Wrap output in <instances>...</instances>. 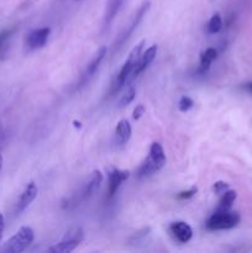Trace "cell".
<instances>
[{"label":"cell","mask_w":252,"mask_h":253,"mask_svg":"<svg viewBox=\"0 0 252 253\" xmlns=\"http://www.w3.org/2000/svg\"><path fill=\"white\" fill-rule=\"evenodd\" d=\"M165 165L166 153L162 145L158 142H153L152 145H151L147 158L143 161L142 165H141L140 168L137 169L136 177H137L138 179H143V178L150 177V175L157 173L161 168H163Z\"/></svg>","instance_id":"1"},{"label":"cell","mask_w":252,"mask_h":253,"mask_svg":"<svg viewBox=\"0 0 252 253\" xmlns=\"http://www.w3.org/2000/svg\"><path fill=\"white\" fill-rule=\"evenodd\" d=\"M145 43H146V41L145 40H142L140 43H137L132 49H131V52L128 53L127 59H126V62L124 63L123 68H121L120 72H119L115 82H114L113 85H111L110 94H116L121 88H123L124 85H125L126 83H127L128 78H130V76L132 74L133 68H135L136 64H137V62H138V59H140L141 52H142Z\"/></svg>","instance_id":"2"},{"label":"cell","mask_w":252,"mask_h":253,"mask_svg":"<svg viewBox=\"0 0 252 253\" xmlns=\"http://www.w3.org/2000/svg\"><path fill=\"white\" fill-rule=\"evenodd\" d=\"M240 215L230 210H216L211 216L208 219L207 226L210 231H220V230L234 229L239 225Z\"/></svg>","instance_id":"3"},{"label":"cell","mask_w":252,"mask_h":253,"mask_svg":"<svg viewBox=\"0 0 252 253\" xmlns=\"http://www.w3.org/2000/svg\"><path fill=\"white\" fill-rule=\"evenodd\" d=\"M35 232L31 227L22 226L19 231L10 237L2 247V251L6 253H20L27 249L34 242Z\"/></svg>","instance_id":"4"},{"label":"cell","mask_w":252,"mask_h":253,"mask_svg":"<svg viewBox=\"0 0 252 253\" xmlns=\"http://www.w3.org/2000/svg\"><path fill=\"white\" fill-rule=\"evenodd\" d=\"M150 6H151V2L148 1V0H146V1H143L142 4L140 5V7H138L137 11L135 12V15L132 16V19L130 20V22L126 25V27L124 29V31L121 32V34L119 35L118 39H116L115 43H114V51H118V49L120 48V47H123V44L125 43L128 39H130L131 35H132L133 31L137 29V26L140 25V22L142 21L143 17H145V15L147 14Z\"/></svg>","instance_id":"5"},{"label":"cell","mask_w":252,"mask_h":253,"mask_svg":"<svg viewBox=\"0 0 252 253\" xmlns=\"http://www.w3.org/2000/svg\"><path fill=\"white\" fill-rule=\"evenodd\" d=\"M83 241V231L81 227H73V229L68 230L66 235L63 236L61 242L54 245L53 247L48 250L49 252L53 253H68L74 251L79 244Z\"/></svg>","instance_id":"6"},{"label":"cell","mask_w":252,"mask_h":253,"mask_svg":"<svg viewBox=\"0 0 252 253\" xmlns=\"http://www.w3.org/2000/svg\"><path fill=\"white\" fill-rule=\"evenodd\" d=\"M106 51H108V48H106L105 46H103L99 48V51L96 52L95 56L93 57V59L89 62L88 66L85 67L84 72L82 73L81 78H79V82H78V86H77V88H82V86H84L89 81H90L91 78H93V76L95 74L96 69L99 68V64L101 63V61L104 59V57L106 56Z\"/></svg>","instance_id":"7"},{"label":"cell","mask_w":252,"mask_h":253,"mask_svg":"<svg viewBox=\"0 0 252 253\" xmlns=\"http://www.w3.org/2000/svg\"><path fill=\"white\" fill-rule=\"evenodd\" d=\"M130 177V170L110 168L108 170V197L113 198L116 194L120 185Z\"/></svg>","instance_id":"8"},{"label":"cell","mask_w":252,"mask_h":253,"mask_svg":"<svg viewBox=\"0 0 252 253\" xmlns=\"http://www.w3.org/2000/svg\"><path fill=\"white\" fill-rule=\"evenodd\" d=\"M169 234L172 235L175 241L180 242V244H187L192 240L193 230L187 222L175 221L169 225Z\"/></svg>","instance_id":"9"},{"label":"cell","mask_w":252,"mask_h":253,"mask_svg":"<svg viewBox=\"0 0 252 253\" xmlns=\"http://www.w3.org/2000/svg\"><path fill=\"white\" fill-rule=\"evenodd\" d=\"M37 193H39V188H37L36 183L30 182L29 184L25 187L24 192L20 195L19 200H17L16 204V212H22L37 197Z\"/></svg>","instance_id":"10"},{"label":"cell","mask_w":252,"mask_h":253,"mask_svg":"<svg viewBox=\"0 0 252 253\" xmlns=\"http://www.w3.org/2000/svg\"><path fill=\"white\" fill-rule=\"evenodd\" d=\"M49 27H42V29L34 30L32 32H30L29 36L26 39V46L29 47L30 49H37L41 48L46 44L47 40H48L49 36Z\"/></svg>","instance_id":"11"},{"label":"cell","mask_w":252,"mask_h":253,"mask_svg":"<svg viewBox=\"0 0 252 253\" xmlns=\"http://www.w3.org/2000/svg\"><path fill=\"white\" fill-rule=\"evenodd\" d=\"M157 51H158L157 44H152V46L148 47V48L146 49L142 54H141L140 59H138L137 64H136V67L133 68L132 74H131V76H132V78H136L138 74L142 73V72L145 71V69L147 68L151 63H152L153 59H155L156 56H157Z\"/></svg>","instance_id":"12"},{"label":"cell","mask_w":252,"mask_h":253,"mask_svg":"<svg viewBox=\"0 0 252 253\" xmlns=\"http://www.w3.org/2000/svg\"><path fill=\"white\" fill-rule=\"evenodd\" d=\"M101 182H103V174H101L100 170H93L86 178L83 189H82V195H83L84 199H88L89 197H91L99 189Z\"/></svg>","instance_id":"13"},{"label":"cell","mask_w":252,"mask_h":253,"mask_svg":"<svg viewBox=\"0 0 252 253\" xmlns=\"http://www.w3.org/2000/svg\"><path fill=\"white\" fill-rule=\"evenodd\" d=\"M131 132H132V128H131L130 123H128L126 119H123L118 123L115 128V143L118 146H125L128 142L131 137Z\"/></svg>","instance_id":"14"},{"label":"cell","mask_w":252,"mask_h":253,"mask_svg":"<svg viewBox=\"0 0 252 253\" xmlns=\"http://www.w3.org/2000/svg\"><path fill=\"white\" fill-rule=\"evenodd\" d=\"M216 57H217V51L215 48L210 47V48L205 49V51L202 53V56H200V66L199 68H198V73L200 74L207 73L208 69L210 68V64L216 59Z\"/></svg>","instance_id":"15"},{"label":"cell","mask_w":252,"mask_h":253,"mask_svg":"<svg viewBox=\"0 0 252 253\" xmlns=\"http://www.w3.org/2000/svg\"><path fill=\"white\" fill-rule=\"evenodd\" d=\"M123 4L124 0H109L108 5H106L105 17H104V25H105V27L109 26L113 22V20L115 19L118 12L120 11Z\"/></svg>","instance_id":"16"},{"label":"cell","mask_w":252,"mask_h":253,"mask_svg":"<svg viewBox=\"0 0 252 253\" xmlns=\"http://www.w3.org/2000/svg\"><path fill=\"white\" fill-rule=\"evenodd\" d=\"M236 192L235 190L227 189L226 192L222 194L221 199L219 202V207H217L216 210H230V208L232 207L234 202L236 200Z\"/></svg>","instance_id":"17"},{"label":"cell","mask_w":252,"mask_h":253,"mask_svg":"<svg viewBox=\"0 0 252 253\" xmlns=\"http://www.w3.org/2000/svg\"><path fill=\"white\" fill-rule=\"evenodd\" d=\"M12 34H14V30L12 29H7L4 30L2 32H0V59L6 54L7 48H9V42Z\"/></svg>","instance_id":"18"},{"label":"cell","mask_w":252,"mask_h":253,"mask_svg":"<svg viewBox=\"0 0 252 253\" xmlns=\"http://www.w3.org/2000/svg\"><path fill=\"white\" fill-rule=\"evenodd\" d=\"M222 27V19L221 16H220V14H214L211 16V19L209 20V22H208V26H207V30H208V34L210 35H215L217 34V32L221 30Z\"/></svg>","instance_id":"19"},{"label":"cell","mask_w":252,"mask_h":253,"mask_svg":"<svg viewBox=\"0 0 252 253\" xmlns=\"http://www.w3.org/2000/svg\"><path fill=\"white\" fill-rule=\"evenodd\" d=\"M135 95H136L135 88H133V86H130V88L125 91V94L121 96L120 100H119V104H118L119 108L123 109L125 108V106H127L130 103H132V100L135 99Z\"/></svg>","instance_id":"20"},{"label":"cell","mask_w":252,"mask_h":253,"mask_svg":"<svg viewBox=\"0 0 252 253\" xmlns=\"http://www.w3.org/2000/svg\"><path fill=\"white\" fill-rule=\"evenodd\" d=\"M193 106H194V101H193V99L189 98V96H182L179 103H178V109H179L180 111H183V113L189 111Z\"/></svg>","instance_id":"21"},{"label":"cell","mask_w":252,"mask_h":253,"mask_svg":"<svg viewBox=\"0 0 252 253\" xmlns=\"http://www.w3.org/2000/svg\"><path fill=\"white\" fill-rule=\"evenodd\" d=\"M227 189H229V184L225 182H221V180L215 182L214 185H212V192L217 195H222Z\"/></svg>","instance_id":"22"},{"label":"cell","mask_w":252,"mask_h":253,"mask_svg":"<svg viewBox=\"0 0 252 253\" xmlns=\"http://www.w3.org/2000/svg\"><path fill=\"white\" fill-rule=\"evenodd\" d=\"M197 192H198V188L197 187H192V188H190V189L184 190V192H180L179 194L177 195V198L179 200L190 199V198H193L195 194H197Z\"/></svg>","instance_id":"23"},{"label":"cell","mask_w":252,"mask_h":253,"mask_svg":"<svg viewBox=\"0 0 252 253\" xmlns=\"http://www.w3.org/2000/svg\"><path fill=\"white\" fill-rule=\"evenodd\" d=\"M143 114H145V106H143L142 104H140V105L136 106L135 110H133L132 113L133 120H140V119L142 118Z\"/></svg>","instance_id":"24"},{"label":"cell","mask_w":252,"mask_h":253,"mask_svg":"<svg viewBox=\"0 0 252 253\" xmlns=\"http://www.w3.org/2000/svg\"><path fill=\"white\" fill-rule=\"evenodd\" d=\"M148 231H150V229H143L142 231H140V232H137V234H136V235H133V236L131 237V241H132V242H137L138 240H141V239H142V237H145L146 235H147Z\"/></svg>","instance_id":"25"},{"label":"cell","mask_w":252,"mask_h":253,"mask_svg":"<svg viewBox=\"0 0 252 253\" xmlns=\"http://www.w3.org/2000/svg\"><path fill=\"white\" fill-rule=\"evenodd\" d=\"M4 229H5V219H4V215L0 212V241H1V239H2Z\"/></svg>","instance_id":"26"},{"label":"cell","mask_w":252,"mask_h":253,"mask_svg":"<svg viewBox=\"0 0 252 253\" xmlns=\"http://www.w3.org/2000/svg\"><path fill=\"white\" fill-rule=\"evenodd\" d=\"M244 89H246L249 93L252 94V82H250V83H246L244 84Z\"/></svg>","instance_id":"27"},{"label":"cell","mask_w":252,"mask_h":253,"mask_svg":"<svg viewBox=\"0 0 252 253\" xmlns=\"http://www.w3.org/2000/svg\"><path fill=\"white\" fill-rule=\"evenodd\" d=\"M1 167H2V157L1 155H0V170H1Z\"/></svg>","instance_id":"28"},{"label":"cell","mask_w":252,"mask_h":253,"mask_svg":"<svg viewBox=\"0 0 252 253\" xmlns=\"http://www.w3.org/2000/svg\"><path fill=\"white\" fill-rule=\"evenodd\" d=\"M74 126H78V127H81V123H77V121H74Z\"/></svg>","instance_id":"29"},{"label":"cell","mask_w":252,"mask_h":253,"mask_svg":"<svg viewBox=\"0 0 252 253\" xmlns=\"http://www.w3.org/2000/svg\"><path fill=\"white\" fill-rule=\"evenodd\" d=\"M76 1H81V0H76Z\"/></svg>","instance_id":"30"}]
</instances>
